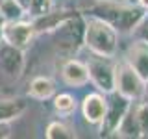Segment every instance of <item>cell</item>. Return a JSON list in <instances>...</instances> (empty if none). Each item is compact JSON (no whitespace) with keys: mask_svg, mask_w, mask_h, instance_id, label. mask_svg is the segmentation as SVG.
<instances>
[{"mask_svg":"<svg viewBox=\"0 0 148 139\" xmlns=\"http://www.w3.org/2000/svg\"><path fill=\"white\" fill-rule=\"evenodd\" d=\"M146 93H148V80H146Z\"/></svg>","mask_w":148,"mask_h":139,"instance_id":"obj_24","label":"cell"},{"mask_svg":"<svg viewBox=\"0 0 148 139\" xmlns=\"http://www.w3.org/2000/svg\"><path fill=\"white\" fill-rule=\"evenodd\" d=\"M52 9V0H30V15L32 17H39L45 15Z\"/></svg>","mask_w":148,"mask_h":139,"instance_id":"obj_18","label":"cell"},{"mask_svg":"<svg viewBox=\"0 0 148 139\" xmlns=\"http://www.w3.org/2000/svg\"><path fill=\"white\" fill-rule=\"evenodd\" d=\"M108 108V98L102 96L100 93H89L82 102V113L83 119L92 126H100Z\"/></svg>","mask_w":148,"mask_h":139,"instance_id":"obj_9","label":"cell"},{"mask_svg":"<svg viewBox=\"0 0 148 139\" xmlns=\"http://www.w3.org/2000/svg\"><path fill=\"white\" fill-rule=\"evenodd\" d=\"M89 69V80L95 83V87L102 91L104 95H109L115 91V61L113 58L108 56L92 54L91 59L87 61Z\"/></svg>","mask_w":148,"mask_h":139,"instance_id":"obj_3","label":"cell"},{"mask_svg":"<svg viewBox=\"0 0 148 139\" xmlns=\"http://www.w3.org/2000/svg\"><path fill=\"white\" fill-rule=\"evenodd\" d=\"M83 45L92 54L115 58L119 48V32L109 22L102 21L98 17L89 15L85 19V34H83Z\"/></svg>","mask_w":148,"mask_h":139,"instance_id":"obj_2","label":"cell"},{"mask_svg":"<svg viewBox=\"0 0 148 139\" xmlns=\"http://www.w3.org/2000/svg\"><path fill=\"white\" fill-rule=\"evenodd\" d=\"M133 111H135V117L139 120V126H141L143 137H148V93H145L143 96L132 100Z\"/></svg>","mask_w":148,"mask_h":139,"instance_id":"obj_14","label":"cell"},{"mask_svg":"<svg viewBox=\"0 0 148 139\" xmlns=\"http://www.w3.org/2000/svg\"><path fill=\"white\" fill-rule=\"evenodd\" d=\"M35 35V28L32 22H24V21H9V22H2V41L17 46V48L24 50L30 46L32 39Z\"/></svg>","mask_w":148,"mask_h":139,"instance_id":"obj_6","label":"cell"},{"mask_svg":"<svg viewBox=\"0 0 148 139\" xmlns=\"http://www.w3.org/2000/svg\"><path fill=\"white\" fill-rule=\"evenodd\" d=\"M26 13V9L17 2V0H0V17L4 22L18 21Z\"/></svg>","mask_w":148,"mask_h":139,"instance_id":"obj_15","label":"cell"},{"mask_svg":"<svg viewBox=\"0 0 148 139\" xmlns=\"http://www.w3.org/2000/svg\"><path fill=\"white\" fill-rule=\"evenodd\" d=\"M0 71L13 80L21 78L24 72V52L6 41H0Z\"/></svg>","mask_w":148,"mask_h":139,"instance_id":"obj_7","label":"cell"},{"mask_svg":"<svg viewBox=\"0 0 148 139\" xmlns=\"http://www.w3.org/2000/svg\"><path fill=\"white\" fill-rule=\"evenodd\" d=\"M61 78L71 87H82L89 82V69L87 63H82L78 59H67L61 67Z\"/></svg>","mask_w":148,"mask_h":139,"instance_id":"obj_10","label":"cell"},{"mask_svg":"<svg viewBox=\"0 0 148 139\" xmlns=\"http://www.w3.org/2000/svg\"><path fill=\"white\" fill-rule=\"evenodd\" d=\"M124 61L146 82L148 80V41L135 39L128 46Z\"/></svg>","mask_w":148,"mask_h":139,"instance_id":"obj_8","label":"cell"},{"mask_svg":"<svg viewBox=\"0 0 148 139\" xmlns=\"http://www.w3.org/2000/svg\"><path fill=\"white\" fill-rule=\"evenodd\" d=\"M54 109L59 115H71L76 111V98L69 93H59L54 96Z\"/></svg>","mask_w":148,"mask_h":139,"instance_id":"obj_17","label":"cell"},{"mask_svg":"<svg viewBox=\"0 0 148 139\" xmlns=\"http://www.w3.org/2000/svg\"><path fill=\"white\" fill-rule=\"evenodd\" d=\"M74 15H76V11H52V9H50V11L45 13V15L34 17V22H32V24L35 28V34L56 32L67 19H71Z\"/></svg>","mask_w":148,"mask_h":139,"instance_id":"obj_11","label":"cell"},{"mask_svg":"<svg viewBox=\"0 0 148 139\" xmlns=\"http://www.w3.org/2000/svg\"><path fill=\"white\" fill-rule=\"evenodd\" d=\"M135 39H145L148 41V13H145V17L139 21V24L135 26V30L132 32Z\"/></svg>","mask_w":148,"mask_h":139,"instance_id":"obj_19","label":"cell"},{"mask_svg":"<svg viewBox=\"0 0 148 139\" xmlns=\"http://www.w3.org/2000/svg\"><path fill=\"white\" fill-rule=\"evenodd\" d=\"M139 4H141L143 9H148V0H139Z\"/></svg>","mask_w":148,"mask_h":139,"instance_id":"obj_22","label":"cell"},{"mask_svg":"<svg viewBox=\"0 0 148 139\" xmlns=\"http://www.w3.org/2000/svg\"><path fill=\"white\" fill-rule=\"evenodd\" d=\"M17 2H18V4H21V6H22V8H24V9H26V11H28V9H30V0H17Z\"/></svg>","mask_w":148,"mask_h":139,"instance_id":"obj_21","label":"cell"},{"mask_svg":"<svg viewBox=\"0 0 148 139\" xmlns=\"http://www.w3.org/2000/svg\"><path fill=\"white\" fill-rule=\"evenodd\" d=\"M82 13L109 22L119 34H132L139 24V21L145 17L143 8L117 2V0H89L82 6Z\"/></svg>","mask_w":148,"mask_h":139,"instance_id":"obj_1","label":"cell"},{"mask_svg":"<svg viewBox=\"0 0 148 139\" xmlns=\"http://www.w3.org/2000/svg\"><path fill=\"white\" fill-rule=\"evenodd\" d=\"M11 136V126L6 120H0V139H8Z\"/></svg>","mask_w":148,"mask_h":139,"instance_id":"obj_20","label":"cell"},{"mask_svg":"<svg viewBox=\"0 0 148 139\" xmlns=\"http://www.w3.org/2000/svg\"><path fill=\"white\" fill-rule=\"evenodd\" d=\"M130 104H132V100H130L128 96L120 95L117 91L109 93L106 115H104V120H102V124H100V136H115V132H117L122 117L126 115Z\"/></svg>","mask_w":148,"mask_h":139,"instance_id":"obj_5","label":"cell"},{"mask_svg":"<svg viewBox=\"0 0 148 139\" xmlns=\"http://www.w3.org/2000/svg\"><path fill=\"white\" fill-rule=\"evenodd\" d=\"M54 93H56V83L48 76L34 78L30 82V87H28V95L32 98H37V100H46L50 96H54Z\"/></svg>","mask_w":148,"mask_h":139,"instance_id":"obj_13","label":"cell"},{"mask_svg":"<svg viewBox=\"0 0 148 139\" xmlns=\"http://www.w3.org/2000/svg\"><path fill=\"white\" fill-rule=\"evenodd\" d=\"M28 104L24 98H2L0 100V120H6V122H11V120L18 119L22 113L26 111Z\"/></svg>","mask_w":148,"mask_h":139,"instance_id":"obj_12","label":"cell"},{"mask_svg":"<svg viewBox=\"0 0 148 139\" xmlns=\"http://www.w3.org/2000/svg\"><path fill=\"white\" fill-rule=\"evenodd\" d=\"M115 91L135 100L146 93V82L126 61L115 63Z\"/></svg>","mask_w":148,"mask_h":139,"instance_id":"obj_4","label":"cell"},{"mask_svg":"<svg viewBox=\"0 0 148 139\" xmlns=\"http://www.w3.org/2000/svg\"><path fill=\"white\" fill-rule=\"evenodd\" d=\"M0 41H2V24H0Z\"/></svg>","mask_w":148,"mask_h":139,"instance_id":"obj_23","label":"cell"},{"mask_svg":"<svg viewBox=\"0 0 148 139\" xmlns=\"http://www.w3.org/2000/svg\"><path fill=\"white\" fill-rule=\"evenodd\" d=\"M48 139H76V132L74 128H71L67 122H61V120H54V122L48 124L45 133Z\"/></svg>","mask_w":148,"mask_h":139,"instance_id":"obj_16","label":"cell"}]
</instances>
